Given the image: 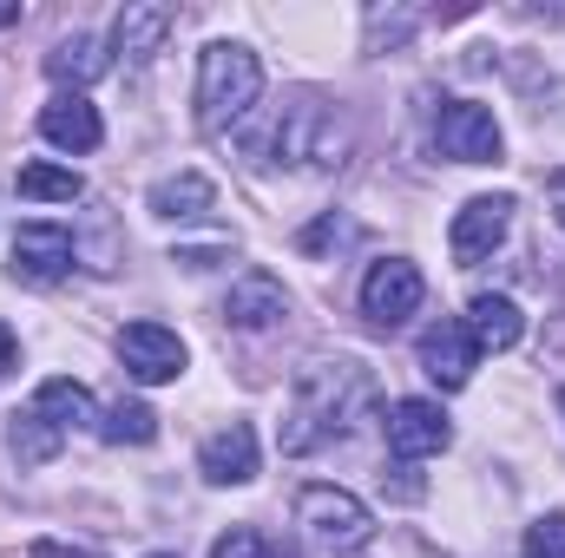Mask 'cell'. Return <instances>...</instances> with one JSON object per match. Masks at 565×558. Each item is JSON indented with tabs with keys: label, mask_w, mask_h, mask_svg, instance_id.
Here are the masks:
<instances>
[{
	"label": "cell",
	"mask_w": 565,
	"mask_h": 558,
	"mask_svg": "<svg viewBox=\"0 0 565 558\" xmlns=\"http://www.w3.org/2000/svg\"><path fill=\"white\" fill-rule=\"evenodd\" d=\"M145 558H178V552H145Z\"/></svg>",
	"instance_id": "f1b7e54d"
},
{
	"label": "cell",
	"mask_w": 565,
	"mask_h": 558,
	"mask_svg": "<svg viewBox=\"0 0 565 558\" xmlns=\"http://www.w3.org/2000/svg\"><path fill=\"white\" fill-rule=\"evenodd\" d=\"M460 322H467V335H473L480 348H493V355L520 348V335H526V315H520V302H513V296H473Z\"/></svg>",
	"instance_id": "2e32d148"
},
{
	"label": "cell",
	"mask_w": 565,
	"mask_h": 558,
	"mask_svg": "<svg viewBox=\"0 0 565 558\" xmlns=\"http://www.w3.org/2000/svg\"><path fill=\"white\" fill-rule=\"evenodd\" d=\"M33 408H40V415L53 420L60 433H73V427H99V408H93L86 382H73V375H53V382H40Z\"/></svg>",
	"instance_id": "ac0fdd59"
},
{
	"label": "cell",
	"mask_w": 565,
	"mask_h": 558,
	"mask_svg": "<svg viewBox=\"0 0 565 558\" xmlns=\"http://www.w3.org/2000/svg\"><path fill=\"white\" fill-rule=\"evenodd\" d=\"M375 382L362 362H309L296 375V395H289V415H282V453H316L329 440L349 433V420L369 408Z\"/></svg>",
	"instance_id": "6da1fadb"
},
{
	"label": "cell",
	"mask_w": 565,
	"mask_h": 558,
	"mask_svg": "<svg viewBox=\"0 0 565 558\" xmlns=\"http://www.w3.org/2000/svg\"><path fill=\"white\" fill-rule=\"evenodd\" d=\"M257 93H264V66H257L250 46L211 40V46L198 53V126H204V132H231V126L257 106Z\"/></svg>",
	"instance_id": "7a4b0ae2"
},
{
	"label": "cell",
	"mask_w": 565,
	"mask_h": 558,
	"mask_svg": "<svg viewBox=\"0 0 565 558\" xmlns=\"http://www.w3.org/2000/svg\"><path fill=\"white\" fill-rule=\"evenodd\" d=\"M282 315H289V296H282V282L270 270H244V277L231 282V296H224V322L244 329V335L277 329Z\"/></svg>",
	"instance_id": "4fadbf2b"
},
{
	"label": "cell",
	"mask_w": 565,
	"mask_h": 558,
	"mask_svg": "<svg viewBox=\"0 0 565 558\" xmlns=\"http://www.w3.org/2000/svg\"><path fill=\"white\" fill-rule=\"evenodd\" d=\"M296 519L309 526L316 546H335V552H355V546L375 539L369 506H362L355 493H342V486H302V493H296Z\"/></svg>",
	"instance_id": "277c9868"
},
{
	"label": "cell",
	"mask_w": 565,
	"mask_h": 558,
	"mask_svg": "<svg viewBox=\"0 0 565 558\" xmlns=\"http://www.w3.org/2000/svg\"><path fill=\"white\" fill-rule=\"evenodd\" d=\"M106 66H113V53H106L93 33H73V40H60V46L46 53V73H53L60 86H93Z\"/></svg>",
	"instance_id": "ffe728a7"
},
{
	"label": "cell",
	"mask_w": 565,
	"mask_h": 558,
	"mask_svg": "<svg viewBox=\"0 0 565 558\" xmlns=\"http://www.w3.org/2000/svg\"><path fill=\"white\" fill-rule=\"evenodd\" d=\"M211 558H289V552H277V546H270L257 526H231V533L211 546Z\"/></svg>",
	"instance_id": "603a6c76"
},
{
	"label": "cell",
	"mask_w": 565,
	"mask_h": 558,
	"mask_svg": "<svg viewBox=\"0 0 565 558\" xmlns=\"http://www.w3.org/2000/svg\"><path fill=\"white\" fill-rule=\"evenodd\" d=\"M553 217H559V230H565V171L553 178Z\"/></svg>",
	"instance_id": "4316f807"
},
{
	"label": "cell",
	"mask_w": 565,
	"mask_h": 558,
	"mask_svg": "<svg viewBox=\"0 0 565 558\" xmlns=\"http://www.w3.org/2000/svg\"><path fill=\"white\" fill-rule=\"evenodd\" d=\"M349 151V126L316 99V93H296L277 119V158L282 164H309V171H335Z\"/></svg>",
	"instance_id": "3957f363"
},
{
	"label": "cell",
	"mask_w": 565,
	"mask_h": 558,
	"mask_svg": "<svg viewBox=\"0 0 565 558\" xmlns=\"http://www.w3.org/2000/svg\"><path fill=\"white\" fill-rule=\"evenodd\" d=\"M422 302H427V277L408 257H382V264L362 277V315H369L375 329H402Z\"/></svg>",
	"instance_id": "52a82bcc"
},
{
	"label": "cell",
	"mask_w": 565,
	"mask_h": 558,
	"mask_svg": "<svg viewBox=\"0 0 565 558\" xmlns=\"http://www.w3.org/2000/svg\"><path fill=\"white\" fill-rule=\"evenodd\" d=\"M434 144L454 158V164H500V119L487 112V106H473V99H447L440 106V119H434Z\"/></svg>",
	"instance_id": "5b68a950"
},
{
	"label": "cell",
	"mask_w": 565,
	"mask_h": 558,
	"mask_svg": "<svg viewBox=\"0 0 565 558\" xmlns=\"http://www.w3.org/2000/svg\"><path fill=\"white\" fill-rule=\"evenodd\" d=\"M211 197H217V184H211L204 171H171V178H158V184L145 191L151 217H204Z\"/></svg>",
	"instance_id": "e0dca14e"
},
{
	"label": "cell",
	"mask_w": 565,
	"mask_h": 558,
	"mask_svg": "<svg viewBox=\"0 0 565 558\" xmlns=\"http://www.w3.org/2000/svg\"><path fill=\"white\" fill-rule=\"evenodd\" d=\"M119 362H126L132 382L158 388V382H178V375H184V342H178V329H164V322H126V329H119Z\"/></svg>",
	"instance_id": "30bf717a"
},
{
	"label": "cell",
	"mask_w": 565,
	"mask_h": 558,
	"mask_svg": "<svg viewBox=\"0 0 565 558\" xmlns=\"http://www.w3.org/2000/svg\"><path fill=\"white\" fill-rule=\"evenodd\" d=\"M198 466H204L211 486H250V480H257V427H250V420L217 427V433L198 447Z\"/></svg>",
	"instance_id": "7c38bea8"
},
{
	"label": "cell",
	"mask_w": 565,
	"mask_h": 558,
	"mask_svg": "<svg viewBox=\"0 0 565 558\" xmlns=\"http://www.w3.org/2000/svg\"><path fill=\"white\" fill-rule=\"evenodd\" d=\"M13 20H20V7H13V0H0V26H13Z\"/></svg>",
	"instance_id": "83f0119b"
},
{
	"label": "cell",
	"mask_w": 565,
	"mask_h": 558,
	"mask_svg": "<svg viewBox=\"0 0 565 558\" xmlns=\"http://www.w3.org/2000/svg\"><path fill=\"white\" fill-rule=\"evenodd\" d=\"M559 415H565V388H559Z\"/></svg>",
	"instance_id": "f546056e"
},
{
	"label": "cell",
	"mask_w": 565,
	"mask_h": 558,
	"mask_svg": "<svg viewBox=\"0 0 565 558\" xmlns=\"http://www.w3.org/2000/svg\"><path fill=\"white\" fill-rule=\"evenodd\" d=\"M13 355H20V342H13V329H7V322H0V375H7V368H13Z\"/></svg>",
	"instance_id": "484cf974"
},
{
	"label": "cell",
	"mask_w": 565,
	"mask_h": 558,
	"mask_svg": "<svg viewBox=\"0 0 565 558\" xmlns=\"http://www.w3.org/2000/svg\"><path fill=\"white\" fill-rule=\"evenodd\" d=\"M507 230H513V197H507V191H493V197H467V204L454 211L447 250H454L460 270H473V264H487V257L507 244Z\"/></svg>",
	"instance_id": "8992f818"
},
{
	"label": "cell",
	"mask_w": 565,
	"mask_h": 558,
	"mask_svg": "<svg viewBox=\"0 0 565 558\" xmlns=\"http://www.w3.org/2000/svg\"><path fill=\"white\" fill-rule=\"evenodd\" d=\"M382 427H388V453L395 460H434L454 440V427H447V415L434 401H395Z\"/></svg>",
	"instance_id": "8fae6325"
},
{
	"label": "cell",
	"mask_w": 565,
	"mask_h": 558,
	"mask_svg": "<svg viewBox=\"0 0 565 558\" xmlns=\"http://www.w3.org/2000/svg\"><path fill=\"white\" fill-rule=\"evenodd\" d=\"M526 558H565V513H546L526 526Z\"/></svg>",
	"instance_id": "cb8c5ba5"
},
{
	"label": "cell",
	"mask_w": 565,
	"mask_h": 558,
	"mask_svg": "<svg viewBox=\"0 0 565 558\" xmlns=\"http://www.w3.org/2000/svg\"><path fill=\"white\" fill-rule=\"evenodd\" d=\"M99 440H113V447H151L158 440V415L145 401H113L99 415Z\"/></svg>",
	"instance_id": "7402d4cb"
},
{
	"label": "cell",
	"mask_w": 565,
	"mask_h": 558,
	"mask_svg": "<svg viewBox=\"0 0 565 558\" xmlns=\"http://www.w3.org/2000/svg\"><path fill=\"white\" fill-rule=\"evenodd\" d=\"M13 191H20L26 204H73V197H86V178L40 158V164H20V171H13Z\"/></svg>",
	"instance_id": "44dd1931"
},
{
	"label": "cell",
	"mask_w": 565,
	"mask_h": 558,
	"mask_svg": "<svg viewBox=\"0 0 565 558\" xmlns=\"http://www.w3.org/2000/svg\"><path fill=\"white\" fill-rule=\"evenodd\" d=\"M60 447H66V433H60L53 420L40 415L33 401H26V408L13 415V427H7V453H13L20 466H46V460H53Z\"/></svg>",
	"instance_id": "d6986e66"
},
{
	"label": "cell",
	"mask_w": 565,
	"mask_h": 558,
	"mask_svg": "<svg viewBox=\"0 0 565 558\" xmlns=\"http://www.w3.org/2000/svg\"><path fill=\"white\" fill-rule=\"evenodd\" d=\"M217 257H231V244H198V250H178L171 264H184V270H211Z\"/></svg>",
	"instance_id": "d4e9b609"
},
{
	"label": "cell",
	"mask_w": 565,
	"mask_h": 558,
	"mask_svg": "<svg viewBox=\"0 0 565 558\" xmlns=\"http://www.w3.org/2000/svg\"><path fill=\"white\" fill-rule=\"evenodd\" d=\"M79 264V237L60 230V224H20L13 230V277L33 282V289H53Z\"/></svg>",
	"instance_id": "ba28073f"
},
{
	"label": "cell",
	"mask_w": 565,
	"mask_h": 558,
	"mask_svg": "<svg viewBox=\"0 0 565 558\" xmlns=\"http://www.w3.org/2000/svg\"><path fill=\"white\" fill-rule=\"evenodd\" d=\"M164 40H171V7L158 0H126V13L113 20V53L126 66H145L151 53H164Z\"/></svg>",
	"instance_id": "9a60e30c"
},
{
	"label": "cell",
	"mask_w": 565,
	"mask_h": 558,
	"mask_svg": "<svg viewBox=\"0 0 565 558\" xmlns=\"http://www.w3.org/2000/svg\"><path fill=\"white\" fill-rule=\"evenodd\" d=\"M422 368H427V382H434L440 395H454V388L473 382V368H480V342L467 335L460 315H440V322H427L422 329Z\"/></svg>",
	"instance_id": "9c48e42d"
},
{
	"label": "cell",
	"mask_w": 565,
	"mask_h": 558,
	"mask_svg": "<svg viewBox=\"0 0 565 558\" xmlns=\"http://www.w3.org/2000/svg\"><path fill=\"white\" fill-rule=\"evenodd\" d=\"M40 139L60 144V151H99L106 119H99V106L86 93H60V99L40 106Z\"/></svg>",
	"instance_id": "5bb4252c"
}]
</instances>
